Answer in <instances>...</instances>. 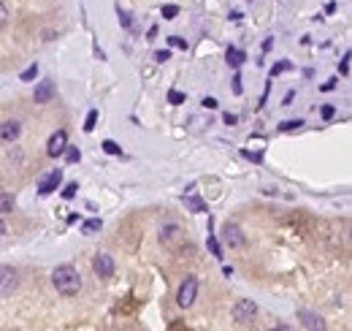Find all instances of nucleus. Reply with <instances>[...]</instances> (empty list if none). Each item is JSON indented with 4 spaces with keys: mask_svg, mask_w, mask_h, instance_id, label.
I'll use <instances>...</instances> for the list:
<instances>
[{
    "mask_svg": "<svg viewBox=\"0 0 352 331\" xmlns=\"http://www.w3.org/2000/svg\"><path fill=\"white\" fill-rule=\"evenodd\" d=\"M52 282H54V288H57L60 293L73 296V293H79V288H82V274L76 272L70 263H62V266H57V269L52 272Z\"/></svg>",
    "mask_w": 352,
    "mask_h": 331,
    "instance_id": "obj_1",
    "label": "nucleus"
},
{
    "mask_svg": "<svg viewBox=\"0 0 352 331\" xmlns=\"http://www.w3.org/2000/svg\"><path fill=\"white\" fill-rule=\"evenodd\" d=\"M255 315H257V304L252 299H239V302L233 304V318L239 323H252Z\"/></svg>",
    "mask_w": 352,
    "mask_h": 331,
    "instance_id": "obj_2",
    "label": "nucleus"
},
{
    "mask_svg": "<svg viewBox=\"0 0 352 331\" xmlns=\"http://www.w3.org/2000/svg\"><path fill=\"white\" fill-rule=\"evenodd\" d=\"M195 296H198V280H195V277H187V280L182 282V288H179L176 302H179V307H192V304H195Z\"/></svg>",
    "mask_w": 352,
    "mask_h": 331,
    "instance_id": "obj_3",
    "label": "nucleus"
},
{
    "mask_svg": "<svg viewBox=\"0 0 352 331\" xmlns=\"http://www.w3.org/2000/svg\"><path fill=\"white\" fill-rule=\"evenodd\" d=\"M17 285H19L17 272H14L11 266H3V269H0V299L11 296L14 290H17Z\"/></svg>",
    "mask_w": 352,
    "mask_h": 331,
    "instance_id": "obj_4",
    "label": "nucleus"
},
{
    "mask_svg": "<svg viewBox=\"0 0 352 331\" xmlns=\"http://www.w3.org/2000/svg\"><path fill=\"white\" fill-rule=\"evenodd\" d=\"M60 182H62V169H54V171H49V174L41 179V182H38V193H41V195H52L60 187Z\"/></svg>",
    "mask_w": 352,
    "mask_h": 331,
    "instance_id": "obj_5",
    "label": "nucleus"
},
{
    "mask_svg": "<svg viewBox=\"0 0 352 331\" xmlns=\"http://www.w3.org/2000/svg\"><path fill=\"white\" fill-rule=\"evenodd\" d=\"M54 92H57L54 82H52V79H44V82H38V84H35L33 101H35V104H49V101L54 98Z\"/></svg>",
    "mask_w": 352,
    "mask_h": 331,
    "instance_id": "obj_6",
    "label": "nucleus"
},
{
    "mask_svg": "<svg viewBox=\"0 0 352 331\" xmlns=\"http://www.w3.org/2000/svg\"><path fill=\"white\" fill-rule=\"evenodd\" d=\"M65 147H68V133L65 130H57L49 139V144H46V155H49V157H60Z\"/></svg>",
    "mask_w": 352,
    "mask_h": 331,
    "instance_id": "obj_7",
    "label": "nucleus"
},
{
    "mask_svg": "<svg viewBox=\"0 0 352 331\" xmlns=\"http://www.w3.org/2000/svg\"><path fill=\"white\" fill-rule=\"evenodd\" d=\"M92 269H95L98 277H111V274H114V261H111V255H95V261H92Z\"/></svg>",
    "mask_w": 352,
    "mask_h": 331,
    "instance_id": "obj_8",
    "label": "nucleus"
},
{
    "mask_svg": "<svg viewBox=\"0 0 352 331\" xmlns=\"http://www.w3.org/2000/svg\"><path fill=\"white\" fill-rule=\"evenodd\" d=\"M19 133H22V125L17 120H6L0 125V141H17Z\"/></svg>",
    "mask_w": 352,
    "mask_h": 331,
    "instance_id": "obj_9",
    "label": "nucleus"
},
{
    "mask_svg": "<svg viewBox=\"0 0 352 331\" xmlns=\"http://www.w3.org/2000/svg\"><path fill=\"white\" fill-rule=\"evenodd\" d=\"M225 60H228L230 68H241V62L247 60L244 49H239V46H228V52H225Z\"/></svg>",
    "mask_w": 352,
    "mask_h": 331,
    "instance_id": "obj_10",
    "label": "nucleus"
},
{
    "mask_svg": "<svg viewBox=\"0 0 352 331\" xmlns=\"http://www.w3.org/2000/svg\"><path fill=\"white\" fill-rule=\"evenodd\" d=\"M225 242L230 244V247H241L244 244V234H241L239 225H228L225 228Z\"/></svg>",
    "mask_w": 352,
    "mask_h": 331,
    "instance_id": "obj_11",
    "label": "nucleus"
},
{
    "mask_svg": "<svg viewBox=\"0 0 352 331\" xmlns=\"http://www.w3.org/2000/svg\"><path fill=\"white\" fill-rule=\"evenodd\" d=\"M301 320H303V326H306V328H320V331L325 328L323 318H320V315H315V312H301Z\"/></svg>",
    "mask_w": 352,
    "mask_h": 331,
    "instance_id": "obj_12",
    "label": "nucleus"
},
{
    "mask_svg": "<svg viewBox=\"0 0 352 331\" xmlns=\"http://www.w3.org/2000/svg\"><path fill=\"white\" fill-rule=\"evenodd\" d=\"M184 204H187V209H192V212H209L206 209V204H203L201 198H198V195H184Z\"/></svg>",
    "mask_w": 352,
    "mask_h": 331,
    "instance_id": "obj_13",
    "label": "nucleus"
},
{
    "mask_svg": "<svg viewBox=\"0 0 352 331\" xmlns=\"http://www.w3.org/2000/svg\"><path fill=\"white\" fill-rule=\"evenodd\" d=\"M100 225H103V223H100V217L84 220V223H82V234H98V231H100Z\"/></svg>",
    "mask_w": 352,
    "mask_h": 331,
    "instance_id": "obj_14",
    "label": "nucleus"
},
{
    "mask_svg": "<svg viewBox=\"0 0 352 331\" xmlns=\"http://www.w3.org/2000/svg\"><path fill=\"white\" fill-rule=\"evenodd\" d=\"M14 209V195L11 193H0V215H9Z\"/></svg>",
    "mask_w": 352,
    "mask_h": 331,
    "instance_id": "obj_15",
    "label": "nucleus"
},
{
    "mask_svg": "<svg viewBox=\"0 0 352 331\" xmlns=\"http://www.w3.org/2000/svg\"><path fill=\"white\" fill-rule=\"evenodd\" d=\"M176 234H179V228L176 225H168V228H163V234H160V242L163 244H171L176 239Z\"/></svg>",
    "mask_w": 352,
    "mask_h": 331,
    "instance_id": "obj_16",
    "label": "nucleus"
},
{
    "mask_svg": "<svg viewBox=\"0 0 352 331\" xmlns=\"http://www.w3.org/2000/svg\"><path fill=\"white\" fill-rule=\"evenodd\" d=\"M62 155H65L68 163H79V160H82V152H79L76 147H65V149H62Z\"/></svg>",
    "mask_w": 352,
    "mask_h": 331,
    "instance_id": "obj_17",
    "label": "nucleus"
},
{
    "mask_svg": "<svg viewBox=\"0 0 352 331\" xmlns=\"http://www.w3.org/2000/svg\"><path fill=\"white\" fill-rule=\"evenodd\" d=\"M209 250H211V255L214 258H222V247H220V242L214 239V234L209 231Z\"/></svg>",
    "mask_w": 352,
    "mask_h": 331,
    "instance_id": "obj_18",
    "label": "nucleus"
},
{
    "mask_svg": "<svg viewBox=\"0 0 352 331\" xmlns=\"http://www.w3.org/2000/svg\"><path fill=\"white\" fill-rule=\"evenodd\" d=\"M103 152H108V155H122V149H120V144H116V141L106 139V141H103Z\"/></svg>",
    "mask_w": 352,
    "mask_h": 331,
    "instance_id": "obj_19",
    "label": "nucleus"
},
{
    "mask_svg": "<svg viewBox=\"0 0 352 331\" xmlns=\"http://www.w3.org/2000/svg\"><path fill=\"white\" fill-rule=\"evenodd\" d=\"M184 101H187V95H184V92H179V90H171V92H168V104L179 106V104H184Z\"/></svg>",
    "mask_w": 352,
    "mask_h": 331,
    "instance_id": "obj_20",
    "label": "nucleus"
},
{
    "mask_svg": "<svg viewBox=\"0 0 352 331\" xmlns=\"http://www.w3.org/2000/svg\"><path fill=\"white\" fill-rule=\"evenodd\" d=\"M95 122H98V112L92 109V112L87 114V120H84V130H87V133H92V130H95Z\"/></svg>",
    "mask_w": 352,
    "mask_h": 331,
    "instance_id": "obj_21",
    "label": "nucleus"
},
{
    "mask_svg": "<svg viewBox=\"0 0 352 331\" xmlns=\"http://www.w3.org/2000/svg\"><path fill=\"white\" fill-rule=\"evenodd\" d=\"M290 68H293V65H290V62H287V60L277 62V65L271 68V79H273V76H279V74H285V71H290Z\"/></svg>",
    "mask_w": 352,
    "mask_h": 331,
    "instance_id": "obj_22",
    "label": "nucleus"
},
{
    "mask_svg": "<svg viewBox=\"0 0 352 331\" xmlns=\"http://www.w3.org/2000/svg\"><path fill=\"white\" fill-rule=\"evenodd\" d=\"M35 76H38V65L33 62V65H30L27 71H22V76H19V79H22V82H33Z\"/></svg>",
    "mask_w": 352,
    "mask_h": 331,
    "instance_id": "obj_23",
    "label": "nucleus"
},
{
    "mask_svg": "<svg viewBox=\"0 0 352 331\" xmlns=\"http://www.w3.org/2000/svg\"><path fill=\"white\" fill-rule=\"evenodd\" d=\"M301 125H303V120H285L279 125V130H298Z\"/></svg>",
    "mask_w": 352,
    "mask_h": 331,
    "instance_id": "obj_24",
    "label": "nucleus"
},
{
    "mask_svg": "<svg viewBox=\"0 0 352 331\" xmlns=\"http://www.w3.org/2000/svg\"><path fill=\"white\" fill-rule=\"evenodd\" d=\"M176 14H179V6H163V17L166 19H176Z\"/></svg>",
    "mask_w": 352,
    "mask_h": 331,
    "instance_id": "obj_25",
    "label": "nucleus"
},
{
    "mask_svg": "<svg viewBox=\"0 0 352 331\" xmlns=\"http://www.w3.org/2000/svg\"><path fill=\"white\" fill-rule=\"evenodd\" d=\"M76 190H79V185H76V182H70V185H65V190H62V198H73V195H76Z\"/></svg>",
    "mask_w": 352,
    "mask_h": 331,
    "instance_id": "obj_26",
    "label": "nucleus"
},
{
    "mask_svg": "<svg viewBox=\"0 0 352 331\" xmlns=\"http://www.w3.org/2000/svg\"><path fill=\"white\" fill-rule=\"evenodd\" d=\"M168 44H171V46H176V49H184V52H187V41H184V38H179V36H171V38H168Z\"/></svg>",
    "mask_w": 352,
    "mask_h": 331,
    "instance_id": "obj_27",
    "label": "nucleus"
},
{
    "mask_svg": "<svg viewBox=\"0 0 352 331\" xmlns=\"http://www.w3.org/2000/svg\"><path fill=\"white\" fill-rule=\"evenodd\" d=\"M339 74H341V76H347V74H349V52L344 54L341 62H339Z\"/></svg>",
    "mask_w": 352,
    "mask_h": 331,
    "instance_id": "obj_28",
    "label": "nucleus"
},
{
    "mask_svg": "<svg viewBox=\"0 0 352 331\" xmlns=\"http://www.w3.org/2000/svg\"><path fill=\"white\" fill-rule=\"evenodd\" d=\"M320 114H323V120H333L336 109H333V106H323V109H320Z\"/></svg>",
    "mask_w": 352,
    "mask_h": 331,
    "instance_id": "obj_29",
    "label": "nucleus"
},
{
    "mask_svg": "<svg viewBox=\"0 0 352 331\" xmlns=\"http://www.w3.org/2000/svg\"><path fill=\"white\" fill-rule=\"evenodd\" d=\"M154 60H158V62H166V60H171V52H168V49L154 52Z\"/></svg>",
    "mask_w": 352,
    "mask_h": 331,
    "instance_id": "obj_30",
    "label": "nucleus"
},
{
    "mask_svg": "<svg viewBox=\"0 0 352 331\" xmlns=\"http://www.w3.org/2000/svg\"><path fill=\"white\" fill-rule=\"evenodd\" d=\"M6 22H9V11H6V6L0 3V30L6 27Z\"/></svg>",
    "mask_w": 352,
    "mask_h": 331,
    "instance_id": "obj_31",
    "label": "nucleus"
},
{
    "mask_svg": "<svg viewBox=\"0 0 352 331\" xmlns=\"http://www.w3.org/2000/svg\"><path fill=\"white\" fill-rule=\"evenodd\" d=\"M241 90H244V87H241V74H236V76H233V92L241 95Z\"/></svg>",
    "mask_w": 352,
    "mask_h": 331,
    "instance_id": "obj_32",
    "label": "nucleus"
},
{
    "mask_svg": "<svg viewBox=\"0 0 352 331\" xmlns=\"http://www.w3.org/2000/svg\"><path fill=\"white\" fill-rule=\"evenodd\" d=\"M120 25H122V27H133V19H130V14H120Z\"/></svg>",
    "mask_w": 352,
    "mask_h": 331,
    "instance_id": "obj_33",
    "label": "nucleus"
},
{
    "mask_svg": "<svg viewBox=\"0 0 352 331\" xmlns=\"http://www.w3.org/2000/svg\"><path fill=\"white\" fill-rule=\"evenodd\" d=\"M217 106H220V104H217L214 98H203V109H217Z\"/></svg>",
    "mask_w": 352,
    "mask_h": 331,
    "instance_id": "obj_34",
    "label": "nucleus"
},
{
    "mask_svg": "<svg viewBox=\"0 0 352 331\" xmlns=\"http://www.w3.org/2000/svg\"><path fill=\"white\" fill-rule=\"evenodd\" d=\"M244 157H249V160H255V163H260V160H263V155H260V152H244Z\"/></svg>",
    "mask_w": 352,
    "mask_h": 331,
    "instance_id": "obj_35",
    "label": "nucleus"
},
{
    "mask_svg": "<svg viewBox=\"0 0 352 331\" xmlns=\"http://www.w3.org/2000/svg\"><path fill=\"white\" fill-rule=\"evenodd\" d=\"M222 120H225V125H236V120H239V117L228 112V114H225V117H222Z\"/></svg>",
    "mask_w": 352,
    "mask_h": 331,
    "instance_id": "obj_36",
    "label": "nucleus"
},
{
    "mask_svg": "<svg viewBox=\"0 0 352 331\" xmlns=\"http://www.w3.org/2000/svg\"><path fill=\"white\" fill-rule=\"evenodd\" d=\"M333 87H336V79H331V82H325V84H323V90H325V92H331Z\"/></svg>",
    "mask_w": 352,
    "mask_h": 331,
    "instance_id": "obj_37",
    "label": "nucleus"
},
{
    "mask_svg": "<svg viewBox=\"0 0 352 331\" xmlns=\"http://www.w3.org/2000/svg\"><path fill=\"white\" fill-rule=\"evenodd\" d=\"M3 234H6V223L0 220V236H3Z\"/></svg>",
    "mask_w": 352,
    "mask_h": 331,
    "instance_id": "obj_38",
    "label": "nucleus"
},
{
    "mask_svg": "<svg viewBox=\"0 0 352 331\" xmlns=\"http://www.w3.org/2000/svg\"><path fill=\"white\" fill-rule=\"evenodd\" d=\"M249 3H252V0H249Z\"/></svg>",
    "mask_w": 352,
    "mask_h": 331,
    "instance_id": "obj_39",
    "label": "nucleus"
}]
</instances>
